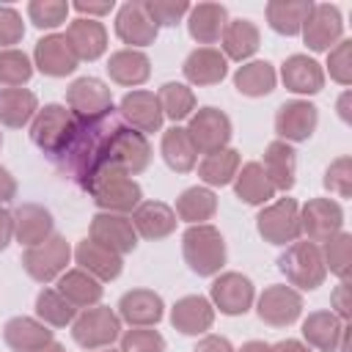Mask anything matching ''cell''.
<instances>
[{
	"mask_svg": "<svg viewBox=\"0 0 352 352\" xmlns=\"http://www.w3.org/2000/svg\"><path fill=\"white\" fill-rule=\"evenodd\" d=\"M148 160H151V146H148L143 132H138L132 126H116L107 135L104 148H102L104 168H113V170L132 176V173L146 170Z\"/></svg>",
	"mask_w": 352,
	"mask_h": 352,
	"instance_id": "obj_1",
	"label": "cell"
},
{
	"mask_svg": "<svg viewBox=\"0 0 352 352\" xmlns=\"http://www.w3.org/2000/svg\"><path fill=\"white\" fill-rule=\"evenodd\" d=\"M82 190L91 192V198L99 209L116 212V214L135 212V206L140 204V184L113 168H102Z\"/></svg>",
	"mask_w": 352,
	"mask_h": 352,
	"instance_id": "obj_2",
	"label": "cell"
},
{
	"mask_svg": "<svg viewBox=\"0 0 352 352\" xmlns=\"http://www.w3.org/2000/svg\"><path fill=\"white\" fill-rule=\"evenodd\" d=\"M182 248H184V261L195 275H214L226 264L223 234L209 223L190 226L182 236Z\"/></svg>",
	"mask_w": 352,
	"mask_h": 352,
	"instance_id": "obj_3",
	"label": "cell"
},
{
	"mask_svg": "<svg viewBox=\"0 0 352 352\" xmlns=\"http://www.w3.org/2000/svg\"><path fill=\"white\" fill-rule=\"evenodd\" d=\"M278 270L286 275V280L297 289H316L324 283V261H322V253H319V245L316 242H292L280 256H278Z\"/></svg>",
	"mask_w": 352,
	"mask_h": 352,
	"instance_id": "obj_4",
	"label": "cell"
},
{
	"mask_svg": "<svg viewBox=\"0 0 352 352\" xmlns=\"http://www.w3.org/2000/svg\"><path fill=\"white\" fill-rule=\"evenodd\" d=\"M72 132H74V116L60 104H44L33 116V124H30L33 143L52 160L66 148Z\"/></svg>",
	"mask_w": 352,
	"mask_h": 352,
	"instance_id": "obj_5",
	"label": "cell"
},
{
	"mask_svg": "<svg viewBox=\"0 0 352 352\" xmlns=\"http://www.w3.org/2000/svg\"><path fill=\"white\" fill-rule=\"evenodd\" d=\"M69 256H72L69 242H66L60 234L52 231L44 242H38V245H33V248H28V250L22 253V267H25V272H28L33 280L50 283L52 278H58V275L66 270Z\"/></svg>",
	"mask_w": 352,
	"mask_h": 352,
	"instance_id": "obj_6",
	"label": "cell"
},
{
	"mask_svg": "<svg viewBox=\"0 0 352 352\" xmlns=\"http://www.w3.org/2000/svg\"><path fill=\"white\" fill-rule=\"evenodd\" d=\"M121 333V319L118 314H113L107 305H94L85 308L80 316H74L72 324V336L80 346L85 349H102L110 346Z\"/></svg>",
	"mask_w": 352,
	"mask_h": 352,
	"instance_id": "obj_7",
	"label": "cell"
},
{
	"mask_svg": "<svg viewBox=\"0 0 352 352\" xmlns=\"http://www.w3.org/2000/svg\"><path fill=\"white\" fill-rule=\"evenodd\" d=\"M258 234L270 245H292L300 236V206L294 198H280L270 206H264L256 217Z\"/></svg>",
	"mask_w": 352,
	"mask_h": 352,
	"instance_id": "obj_8",
	"label": "cell"
},
{
	"mask_svg": "<svg viewBox=\"0 0 352 352\" xmlns=\"http://www.w3.org/2000/svg\"><path fill=\"white\" fill-rule=\"evenodd\" d=\"M187 135L198 151L204 154L220 151L231 140V118L217 107H201L190 116Z\"/></svg>",
	"mask_w": 352,
	"mask_h": 352,
	"instance_id": "obj_9",
	"label": "cell"
},
{
	"mask_svg": "<svg viewBox=\"0 0 352 352\" xmlns=\"http://www.w3.org/2000/svg\"><path fill=\"white\" fill-rule=\"evenodd\" d=\"M66 102L77 118H102V116H110L113 110L110 88L96 77L74 80L66 91Z\"/></svg>",
	"mask_w": 352,
	"mask_h": 352,
	"instance_id": "obj_10",
	"label": "cell"
},
{
	"mask_svg": "<svg viewBox=\"0 0 352 352\" xmlns=\"http://www.w3.org/2000/svg\"><path fill=\"white\" fill-rule=\"evenodd\" d=\"M341 30H344V22H341V14L336 6L330 3H314L308 19L302 22V38L305 44L314 50V52H324L330 50L333 44L341 41Z\"/></svg>",
	"mask_w": 352,
	"mask_h": 352,
	"instance_id": "obj_11",
	"label": "cell"
},
{
	"mask_svg": "<svg viewBox=\"0 0 352 352\" xmlns=\"http://www.w3.org/2000/svg\"><path fill=\"white\" fill-rule=\"evenodd\" d=\"M91 239L110 248L113 253L124 256L132 253L138 245V231L132 226V220L126 214H116V212H99L91 220Z\"/></svg>",
	"mask_w": 352,
	"mask_h": 352,
	"instance_id": "obj_12",
	"label": "cell"
},
{
	"mask_svg": "<svg viewBox=\"0 0 352 352\" xmlns=\"http://www.w3.org/2000/svg\"><path fill=\"white\" fill-rule=\"evenodd\" d=\"M344 223V212L330 198H311L300 209V231L308 234V242H324L327 236L338 234Z\"/></svg>",
	"mask_w": 352,
	"mask_h": 352,
	"instance_id": "obj_13",
	"label": "cell"
},
{
	"mask_svg": "<svg viewBox=\"0 0 352 352\" xmlns=\"http://www.w3.org/2000/svg\"><path fill=\"white\" fill-rule=\"evenodd\" d=\"M316 121H319V113L311 102L305 99H292V102H283L275 113V132L289 143H300V140H308L316 129Z\"/></svg>",
	"mask_w": 352,
	"mask_h": 352,
	"instance_id": "obj_14",
	"label": "cell"
},
{
	"mask_svg": "<svg viewBox=\"0 0 352 352\" xmlns=\"http://www.w3.org/2000/svg\"><path fill=\"white\" fill-rule=\"evenodd\" d=\"M302 311V297L292 286H267L258 297V319L272 324V327H286L292 324Z\"/></svg>",
	"mask_w": 352,
	"mask_h": 352,
	"instance_id": "obj_15",
	"label": "cell"
},
{
	"mask_svg": "<svg viewBox=\"0 0 352 352\" xmlns=\"http://www.w3.org/2000/svg\"><path fill=\"white\" fill-rule=\"evenodd\" d=\"M157 25L151 22V16L146 14V3L143 0H132V3H124L118 8V16H116V33L124 44H132L135 47H148L154 44L157 38Z\"/></svg>",
	"mask_w": 352,
	"mask_h": 352,
	"instance_id": "obj_16",
	"label": "cell"
},
{
	"mask_svg": "<svg viewBox=\"0 0 352 352\" xmlns=\"http://www.w3.org/2000/svg\"><path fill=\"white\" fill-rule=\"evenodd\" d=\"M209 294H212L214 308H220V314L236 316V314H245L250 308V302H253V283L242 272H223L220 278H214Z\"/></svg>",
	"mask_w": 352,
	"mask_h": 352,
	"instance_id": "obj_17",
	"label": "cell"
},
{
	"mask_svg": "<svg viewBox=\"0 0 352 352\" xmlns=\"http://www.w3.org/2000/svg\"><path fill=\"white\" fill-rule=\"evenodd\" d=\"M36 66L41 74H50V77H66L77 69V55L72 50V44L66 41V36L60 33H52V36H44L41 41H36Z\"/></svg>",
	"mask_w": 352,
	"mask_h": 352,
	"instance_id": "obj_18",
	"label": "cell"
},
{
	"mask_svg": "<svg viewBox=\"0 0 352 352\" xmlns=\"http://www.w3.org/2000/svg\"><path fill=\"white\" fill-rule=\"evenodd\" d=\"M118 113L132 129H138L143 135L157 132L162 126V110H160V102L151 91H129L121 99Z\"/></svg>",
	"mask_w": 352,
	"mask_h": 352,
	"instance_id": "obj_19",
	"label": "cell"
},
{
	"mask_svg": "<svg viewBox=\"0 0 352 352\" xmlns=\"http://www.w3.org/2000/svg\"><path fill=\"white\" fill-rule=\"evenodd\" d=\"M118 319L132 327H151L162 319V297L151 289H132L118 300Z\"/></svg>",
	"mask_w": 352,
	"mask_h": 352,
	"instance_id": "obj_20",
	"label": "cell"
},
{
	"mask_svg": "<svg viewBox=\"0 0 352 352\" xmlns=\"http://www.w3.org/2000/svg\"><path fill=\"white\" fill-rule=\"evenodd\" d=\"M170 322L179 333L184 336H198V333H206L214 322V308L206 297L201 294H187L182 300H176L173 311H170Z\"/></svg>",
	"mask_w": 352,
	"mask_h": 352,
	"instance_id": "obj_21",
	"label": "cell"
},
{
	"mask_svg": "<svg viewBox=\"0 0 352 352\" xmlns=\"http://www.w3.org/2000/svg\"><path fill=\"white\" fill-rule=\"evenodd\" d=\"M129 220L143 239H162L176 228V212L162 201H140Z\"/></svg>",
	"mask_w": 352,
	"mask_h": 352,
	"instance_id": "obj_22",
	"label": "cell"
},
{
	"mask_svg": "<svg viewBox=\"0 0 352 352\" xmlns=\"http://www.w3.org/2000/svg\"><path fill=\"white\" fill-rule=\"evenodd\" d=\"M11 217H14V236L25 248H33L52 234V214L38 204H22L11 212Z\"/></svg>",
	"mask_w": 352,
	"mask_h": 352,
	"instance_id": "obj_23",
	"label": "cell"
},
{
	"mask_svg": "<svg viewBox=\"0 0 352 352\" xmlns=\"http://www.w3.org/2000/svg\"><path fill=\"white\" fill-rule=\"evenodd\" d=\"M63 36H66V41L72 44V50H74V55H77L80 60H96V58L107 50V30H104V25L96 22V19L80 16V19H74V22L66 28Z\"/></svg>",
	"mask_w": 352,
	"mask_h": 352,
	"instance_id": "obj_24",
	"label": "cell"
},
{
	"mask_svg": "<svg viewBox=\"0 0 352 352\" xmlns=\"http://www.w3.org/2000/svg\"><path fill=\"white\" fill-rule=\"evenodd\" d=\"M74 258H77L80 270H85L96 280H113L121 275V267H124L118 253H113L110 248H104L94 239H82L74 250Z\"/></svg>",
	"mask_w": 352,
	"mask_h": 352,
	"instance_id": "obj_25",
	"label": "cell"
},
{
	"mask_svg": "<svg viewBox=\"0 0 352 352\" xmlns=\"http://www.w3.org/2000/svg\"><path fill=\"white\" fill-rule=\"evenodd\" d=\"M280 77H283V85L294 94H319L324 85L322 66L308 55H289L283 60Z\"/></svg>",
	"mask_w": 352,
	"mask_h": 352,
	"instance_id": "obj_26",
	"label": "cell"
},
{
	"mask_svg": "<svg viewBox=\"0 0 352 352\" xmlns=\"http://www.w3.org/2000/svg\"><path fill=\"white\" fill-rule=\"evenodd\" d=\"M226 72H228L226 55L214 47H198L184 60V77L192 85H214L226 77Z\"/></svg>",
	"mask_w": 352,
	"mask_h": 352,
	"instance_id": "obj_27",
	"label": "cell"
},
{
	"mask_svg": "<svg viewBox=\"0 0 352 352\" xmlns=\"http://www.w3.org/2000/svg\"><path fill=\"white\" fill-rule=\"evenodd\" d=\"M3 338L14 352H33L52 341V330L30 316H14L3 327Z\"/></svg>",
	"mask_w": 352,
	"mask_h": 352,
	"instance_id": "obj_28",
	"label": "cell"
},
{
	"mask_svg": "<svg viewBox=\"0 0 352 352\" xmlns=\"http://www.w3.org/2000/svg\"><path fill=\"white\" fill-rule=\"evenodd\" d=\"M297 151L286 143V140H272L267 148H264V173L270 179V184L275 190H292L294 184V170H297Z\"/></svg>",
	"mask_w": 352,
	"mask_h": 352,
	"instance_id": "obj_29",
	"label": "cell"
},
{
	"mask_svg": "<svg viewBox=\"0 0 352 352\" xmlns=\"http://www.w3.org/2000/svg\"><path fill=\"white\" fill-rule=\"evenodd\" d=\"M228 25V11L220 3H198L195 8H190V36L198 44H214L223 36V28Z\"/></svg>",
	"mask_w": 352,
	"mask_h": 352,
	"instance_id": "obj_30",
	"label": "cell"
},
{
	"mask_svg": "<svg viewBox=\"0 0 352 352\" xmlns=\"http://www.w3.org/2000/svg\"><path fill=\"white\" fill-rule=\"evenodd\" d=\"M344 322L333 311H314L302 322V336L311 346L319 352H338V338H341Z\"/></svg>",
	"mask_w": 352,
	"mask_h": 352,
	"instance_id": "obj_31",
	"label": "cell"
},
{
	"mask_svg": "<svg viewBox=\"0 0 352 352\" xmlns=\"http://www.w3.org/2000/svg\"><path fill=\"white\" fill-rule=\"evenodd\" d=\"M314 3L311 0H270L267 3V22L275 33L297 36L302 30V22L308 19Z\"/></svg>",
	"mask_w": 352,
	"mask_h": 352,
	"instance_id": "obj_32",
	"label": "cell"
},
{
	"mask_svg": "<svg viewBox=\"0 0 352 352\" xmlns=\"http://www.w3.org/2000/svg\"><path fill=\"white\" fill-rule=\"evenodd\" d=\"M58 292L74 308H94L102 300V280H96L85 270H66L58 280Z\"/></svg>",
	"mask_w": 352,
	"mask_h": 352,
	"instance_id": "obj_33",
	"label": "cell"
},
{
	"mask_svg": "<svg viewBox=\"0 0 352 352\" xmlns=\"http://www.w3.org/2000/svg\"><path fill=\"white\" fill-rule=\"evenodd\" d=\"M107 74L118 85H140V82L148 80L151 66H148V58L140 50H132L129 47V50H118V52L110 55Z\"/></svg>",
	"mask_w": 352,
	"mask_h": 352,
	"instance_id": "obj_34",
	"label": "cell"
},
{
	"mask_svg": "<svg viewBox=\"0 0 352 352\" xmlns=\"http://www.w3.org/2000/svg\"><path fill=\"white\" fill-rule=\"evenodd\" d=\"M234 192H236L239 201H245L250 206H258V204H267L275 195V187L270 184L261 162H245L242 170H236V176H234Z\"/></svg>",
	"mask_w": 352,
	"mask_h": 352,
	"instance_id": "obj_35",
	"label": "cell"
},
{
	"mask_svg": "<svg viewBox=\"0 0 352 352\" xmlns=\"http://www.w3.org/2000/svg\"><path fill=\"white\" fill-rule=\"evenodd\" d=\"M223 55L231 58V60H245L250 58L258 44H261V36H258V28L250 22V19H231L226 28H223Z\"/></svg>",
	"mask_w": 352,
	"mask_h": 352,
	"instance_id": "obj_36",
	"label": "cell"
},
{
	"mask_svg": "<svg viewBox=\"0 0 352 352\" xmlns=\"http://www.w3.org/2000/svg\"><path fill=\"white\" fill-rule=\"evenodd\" d=\"M38 113L36 94L28 88H3L0 91V124L6 126H25Z\"/></svg>",
	"mask_w": 352,
	"mask_h": 352,
	"instance_id": "obj_37",
	"label": "cell"
},
{
	"mask_svg": "<svg viewBox=\"0 0 352 352\" xmlns=\"http://www.w3.org/2000/svg\"><path fill=\"white\" fill-rule=\"evenodd\" d=\"M162 160L176 173H187V170L195 168L198 148L192 146V140H190L184 126H173V129H168L162 135Z\"/></svg>",
	"mask_w": 352,
	"mask_h": 352,
	"instance_id": "obj_38",
	"label": "cell"
},
{
	"mask_svg": "<svg viewBox=\"0 0 352 352\" xmlns=\"http://www.w3.org/2000/svg\"><path fill=\"white\" fill-rule=\"evenodd\" d=\"M217 212V198L212 190L206 187H190L179 195L176 201V214L190 223V226H201L204 220H209Z\"/></svg>",
	"mask_w": 352,
	"mask_h": 352,
	"instance_id": "obj_39",
	"label": "cell"
},
{
	"mask_svg": "<svg viewBox=\"0 0 352 352\" xmlns=\"http://www.w3.org/2000/svg\"><path fill=\"white\" fill-rule=\"evenodd\" d=\"M234 85L245 96H267L275 88V69L267 60H250L236 69Z\"/></svg>",
	"mask_w": 352,
	"mask_h": 352,
	"instance_id": "obj_40",
	"label": "cell"
},
{
	"mask_svg": "<svg viewBox=\"0 0 352 352\" xmlns=\"http://www.w3.org/2000/svg\"><path fill=\"white\" fill-rule=\"evenodd\" d=\"M239 170V151L236 148H220V151H212L201 160L198 165V176L206 182V184H214V187H223L228 184Z\"/></svg>",
	"mask_w": 352,
	"mask_h": 352,
	"instance_id": "obj_41",
	"label": "cell"
},
{
	"mask_svg": "<svg viewBox=\"0 0 352 352\" xmlns=\"http://www.w3.org/2000/svg\"><path fill=\"white\" fill-rule=\"evenodd\" d=\"M319 253H322L324 270H330L341 280H349V272H352V236L346 231H338V234L327 236L322 242Z\"/></svg>",
	"mask_w": 352,
	"mask_h": 352,
	"instance_id": "obj_42",
	"label": "cell"
},
{
	"mask_svg": "<svg viewBox=\"0 0 352 352\" xmlns=\"http://www.w3.org/2000/svg\"><path fill=\"white\" fill-rule=\"evenodd\" d=\"M36 314L44 324L52 327H66L69 322H74L77 308L58 292V289H41L36 297Z\"/></svg>",
	"mask_w": 352,
	"mask_h": 352,
	"instance_id": "obj_43",
	"label": "cell"
},
{
	"mask_svg": "<svg viewBox=\"0 0 352 352\" xmlns=\"http://www.w3.org/2000/svg\"><path fill=\"white\" fill-rule=\"evenodd\" d=\"M157 102L162 116H168L170 121H184L195 110V94L184 82H165L157 94Z\"/></svg>",
	"mask_w": 352,
	"mask_h": 352,
	"instance_id": "obj_44",
	"label": "cell"
},
{
	"mask_svg": "<svg viewBox=\"0 0 352 352\" xmlns=\"http://www.w3.org/2000/svg\"><path fill=\"white\" fill-rule=\"evenodd\" d=\"M33 66L30 58L19 50H0V85L6 88H19L30 80Z\"/></svg>",
	"mask_w": 352,
	"mask_h": 352,
	"instance_id": "obj_45",
	"label": "cell"
},
{
	"mask_svg": "<svg viewBox=\"0 0 352 352\" xmlns=\"http://www.w3.org/2000/svg\"><path fill=\"white\" fill-rule=\"evenodd\" d=\"M69 8L72 6L63 3V0H33V3H28V16H30V22L36 28L52 30V28H58V25L66 22Z\"/></svg>",
	"mask_w": 352,
	"mask_h": 352,
	"instance_id": "obj_46",
	"label": "cell"
},
{
	"mask_svg": "<svg viewBox=\"0 0 352 352\" xmlns=\"http://www.w3.org/2000/svg\"><path fill=\"white\" fill-rule=\"evenodd\" d=\"M146 3V14L151 16V22L160 28H173L184 14H190V3L187 0H143Z\"/></svg>",
	"mask_w": 352,
	"mask_h": 352,
	"instance_id": "obj_47",
	"label": "cell"
},
{
	"mask_svg": "<svg viewBox=\"0 0 352 352\" xmlns=\"http://www.w3.org/2000/svg\"><path fill=\"white\" fill-rule=\"evenodd\" d=\"M121 352H165V338L151 327H132L121 336Z\"/></svg>",
	"mask_w": 352,
	"mask_h": 352,
	"instance_id": "obj_48",
	"label": "cell"
},
{
	"mask_svg": "<svg viewBox=\"0 0 352 352\" xmlns=\"http://www.w3.org/2000/svg\"><path fill=\"white\" fill-rule=\"evenodd\" d=\"M324 187L341 198L352 195V160L349 157H338L336 162H330V168L324 170Z\"/></svg>",
	"mask_w": 352,
	"mask_h": 352,
	"instance_id": "obj_49",
	"label": "cell"
},
{
	"mask_svg": "<svg viewBox=\"0 0 352 352\" xmlns=\"http://www.w3.org/2000/svg\"><path fill=\"white\" fill-rule=\"evenodd\" d=\"M327 69H330V77L341 85H349L352 82V41H338L330 55H327Z\"/></svg>",
	"mask_w": 352,
	"mask_h": 352,
	"instance_id": "obj_50",
	"label": "cell"
},
{
	"mask_svg": "<svg viewBox=\"0 0 352 352\" xmlns=\"http://www.w3.org/2000/svg\"><path fill=\"white\" fill-rule=\"evenodd\" d=\"M22 36H25L22 16L11 6H0V47L11 50V44H19Z\"/></svg>",
	"mask_w": 352,
	"mask_h": 352,
	"instance_id": "obj_51",
	"label": "cell"
},
{
	"mask_svg": "<svg viewBox=\"0 0 352 352\" xmlns=\"http://www.w3.org/2000/svg\"><path fill=\"white\" fill-rule=\"evenodd\" d=\"M330 302H333V314L341 319V322H349V316H352V300H349V280H341L338 286H336V292L330 294Z\"/></svg>",
	"mask_w": 352,
	"mask_h": 352,
	"instance_id": "obj_52",
	"label": "cell"
},
{
	"mask_svg": "<svg viewBox=\"0 0 352 352\" xmlns=\"http://www.w3.org/2000/svg\"><path fill=\"white\" fill-rule=\"evenodd\" d=\"M192 352H234V346H231V341L223 338V336H204V338L195 344Z\"/></svg>",
	"mask_w": 352,
	"mask_h": 352,
	"instance_id": "obj_53",
	"label": "cell"
},
{
	"mask_svg": "<svg viewBox=\"0 0 352 352\" xmlns=\"http://www.w3.org/2000/svg\"><path fill=\"white\" fill-rule=\"evenodd\" d=\"M110 8H113V0H110V3H85V0H77V3H74V11L88 14V19H91V16H102V14H107Z\"/></svg>",
	"mask_w": 352,
	"mask_h": 352,
	"instance_id": "obj_54",
	"label": "cell"
},
{
	"mask_svg": "<svg viewBox=\"0 0 352 352\" xmlns=\"http://www.w3.org/2000/svg\"><path fill=\"white\" fill-rule=\"evenodd\" d=\"M14 195H16V182H14V176H11L6 168H0V204H8Z\"/></svg>",
	"mask_w": 352,
	"mask_h": 352,
	"instance_id": "obj_55",
	"label": "cell"
},
{
	"mask_svg": "<svg viewBox=\"0 0 352 352\" xmlns=\"http://www.w3.org/2000/svg\"><path fill=\"white\" fill-rule=\"evenodd\" d=\"M11 236H14V217H11V212H6L0 206V250H6Z\"/></svg>",
	"mask_w": 352,
	"mask_h": 352,
	"instance_id": "obj_56",
	"label": "cell"
},
{
	"mask_svg": "<svg viewBox=\"0 0 352 352\" xmlns=\"http://www.w3.org/2000/svg\"><path fill=\"white\" fill-rule=\"evenodd\" d=\"M270 352H311L302 341H294V338H286V341H278L275 346H270Z\"/></svg>",
	"mask_w": 352,
	"mask_h": 352,
	"instance_id": "obj_57",
	"label": "cell"
},
{
	"mask_svg": "<svg viewBox=\"0 0 352 352\" xmlns=\"http://www.w3.org/2000/svg\"><path fill=\"white\" fill-rule=\"evenodd\" d=\"M239 352H270V344H264V341H248Z\"/></svg>",
	"mask_w": 352,
	"mask_h": 352,
	"instance_id": "obj_58",
	"label": "cell"
},
{
	"mask_svg": "<svg viewBox=\"0 0 352 352\" xmlns=\"http://www.w3.org/2000/svg\"><path fill=\"white\" fill-rule=\"evenodd\" d=\"M338 113H341L344 121H349V94L341 96V102H338Z\"/></svg>",
	"mask_w": 352,
	"mask_h": 352,
	"instance_id": "obj_59",
	"label": "cell"
},
{
	"mask_svg": "<svg viewBox=\"0 0 352 352\" xmlns=\"http://www.w3.org/2000/svg\"><path fill=\"white\" fill-rule=\"evenodd\" d=\"M33 352H66L58 341H50V344H44V346H38V349H33Z\"/></svg>",
	"mask_w": 352,
	"mask_h": 352,
	"instance_id": "obj_60",
	"label": "cell"
},
{
	"mask_svg": "<svg viewBox=\"0 0 352 352\" xmlns=\"http://www.w3.org/2000/svg\"><path fill=\"white\" fill-rule=\"evenodd\" d=\"M0 146H3V135H0Z\"/></svg>",
	"mask_w": 352,
	"mask_h": 352,
	"instance_id": "obj_61",
	"label": "cell"
},
{
	"mask_svg": "<svg viewBox=\"0 0 352 352\" xmlns=\"http://www.w3.org/2000/svg\"><path fill=\"white\" fill-rule=\"evenodd\" d=\"M107 352H113V349H107Z\"/></svg>",
	"mask_w": 352,
	"mask_h": 352,
	"instance_id": "obj_62",
	"label": "cell"
}]
</instances>
